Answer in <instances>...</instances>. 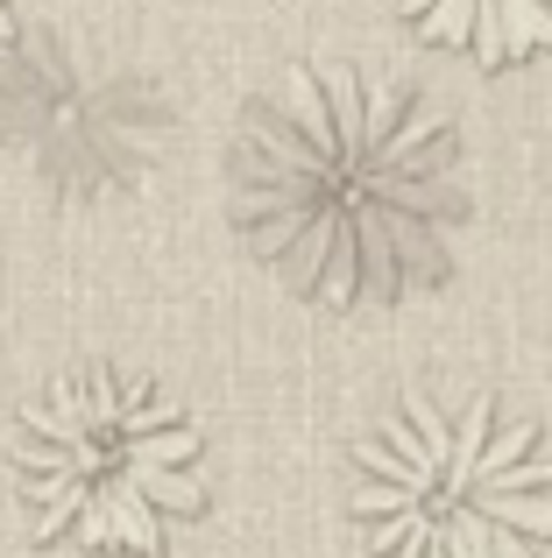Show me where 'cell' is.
I'll list each match as a JSON object with an SVG mask.
<instances>
[{
  "label": "cell",
  "instance_id": "cell-1",
  "mask_svg": "<svg viewBox=\"0 0 552 558\" xmlns=\"http://www.w3.org/2000/svg\"><path fill=\"white\" fill-rule=\"evenodd\" d=\"M227 198L249 255L333 312L432 290L468 219L446 113L355 64H298L241 107Z\"/></svg>",
  "mask_w": 552,
  "mask_h": 558
},
{
  "label": "cell",
  "instance_id": "cell-2",
  "mask_svg": "<svg viewBox=\"0 0 552 558\" xmlns=\"http://www.w3.org/2000/svg\"><path fill=\"white\" fill-rule=\"evenodd\" d=\"M14 481L43 545L156 558L206 509V438L156 381L85 368L22 410Z\"/></svg>",
  "mask_w": 552,
  "mask_h": 558
},
{
  "label": "cell",
  "instance_id": "cell-3",
  "mask_svg": "<svg viewBox=\"0 0 552 558\" xmlns=\"http://www.w3.org/2000/svg\"><path fill=\"white\" fill-rule=\"evenodd\" d=\"M355 523L375 558H545L552 452L496 396H404L355 446Z\"/></svg>",
  "mask_w": 552,
  "mask_h": 558
},
{
  "label": "cell",
  "instance_id": "cell-4",
  "mask_svg": "<svg viewBox=\"0 0 552 558\" xmlns=\"http://www.w3.org/2000/svg\"><path fill=\"white\" fill-rule=\"evenodd\" d=\"M178 135L164 78L71 28L0 36V149H14L50 198L113 205L142 191Z\"/></svg>",
  "mask_w": 552,
  "mask_h": 558
},
{
  "label": "cell",
  "instance_id": "cell-5",
  "mask_svg": "<svg viewBox=\"0 0 552 558\" xmlns=\"http://www.w3.org/2000/svg\"><path fill=\"white\" fill-rule=\"evenodd\" d=\"M397 14L425 43L496 71L552 50V0H397Z\"/></svg>",
  "mask_w": 552,
  "mask_h": 558
},
{
  "label": "cell",
  "instance_id": "cell-6",
  "mask_svg": "<svg viewBox=\"0 0 552 558\" xmlns=\"http://www.w3.org/2000/svg\"><path fill=\"white\" fill-rule=\"evenodd\" d=\"M0 36H8V0H0Z\"/></svg>",
  "mask_w": 552,
  "mask_h": 558
}]
</instances>
